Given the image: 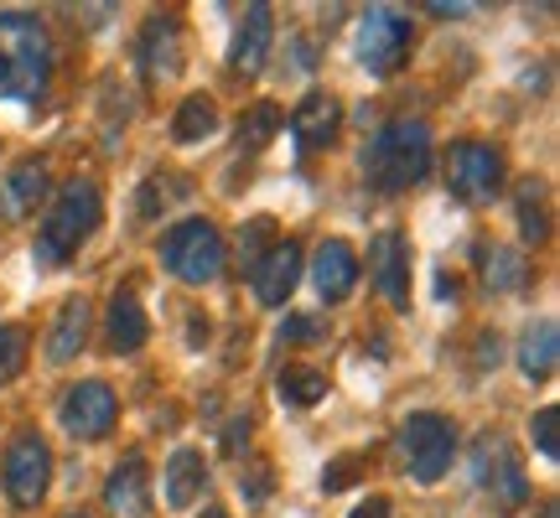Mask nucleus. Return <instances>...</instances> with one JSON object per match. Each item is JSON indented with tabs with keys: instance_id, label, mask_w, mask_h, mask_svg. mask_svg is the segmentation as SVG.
Segmentation results:
<instances>
[{
	"instance_id": "obj_1",
	"label": "nucleus",
	"mask_w": 560,
	"mask_h": 518,
	"mask_svg": "<svg viewBox=\"0 0 560 518\" xmlns=\"http://www.w3.org/2000/svg\"><path fill=\"white\" fill-rule=\"evenodd\" d=\"M52 37L42 16L32 11H5L0 16V99H16V104H37L52 83Z\"/></svg>"
},
{
	"instance_id": "obj_2",
	"label": "nucleus",
	"mask_w": 560,
	"mask_h": 518,
	"mask_svg": "<svg viewBox=\"0 0 560 518\" xmlns=\"http://www.w3.org/2000/svg\"><path fill=\"white\" fill-rule=\"evenodd\" d=\"M100 219H104L100 181H94V177H68L58 187L52 208H47L42 228H37V249H32V259H37L42 270H58V264H68L83 244L94 239Z\"/></svg>"
},
{
	"instance_id": "obj_3",
	"label": "nucleus",
	"mask_w": 560,
	"mask_h": 518,
	"mask_svg": "<svg viewBox=\"0 0 560 518\" xmlns=\"http://www.w3.org/2000/svg\"><path fill=\"white\" fill-rule=\"evenodd\" d=\"M363 172L380 192H410L416 181L431 177V125L410 115L380 125L363 151Z\"/></svg>"
},
{
	"instance_id": "obj_4",
	"label": "nucleus",
	"mask_w": 560,
	"mask_h": 518,
	"mask_svg": "<svg viewBox=\"0 0 560 518\" xmlns=\"http://www.w3.org/2000/svg\"><path fill=\"white\" fill-rule=\"evenodd\" d=\"M161 264L166 275H177L182 285H213L229 264V249H223V234L208 219H182L161 234Z\"/></svg>"
},
{
	"instance_id": "obj_5",
	"label": "nucleus",
	"mask_w": 560,
	"mask_h": 518,
	"mask_svg": "<svg viewBox=\"0 0 560 518\" xmlns=\"http://www.w3.org/2000/svg\"><path fill=\"white\" fill-rule=\"evenodd\" d=\"M472 482H478L482 493L493 498L499 514H514L529 503V478H524V461L514 451V440L503 436V431H482L472 440Z\"/></svg>"
},
{
	"instance_id": "obj_6",
	"label": "nucleus",
	"mask_w": 560,
	"mask_h": 518,
	"mask_svg": "<svg viewBox=\"0 0 560 518\" xmlns=\"http://www.w3.org/2000/svg\"><path fill=\"white\" fill-rule=\"evenodd\" d=\"M400 457H405V472L416 482H441L446 467L457 457V425L436 410H416V415L400 420Z\"/></svg>"
},
{
	"instance_id": "obj_7",
	"label": "nucleus",
	"mask_w": 560,
	"mask_h": 518,
	"mask_svg": "<svg viewBox=\"0 0 560 518\" xmlns=\"http://www.w3.org/2000/svg\"><path fill=\"white\" fill-rule=\"evenodd\" d=\"M410 42H416V26L400 5H369L359 21V62L374 73V79H389L400 73V62L410 58Z\"/></svg>"
},
{
	"instance_id": "obj_8",
	"label": "nucleus",
	"mask_w": 560,
	"mask_h": 518,
	"mask_svg": "<svg viewBox=\"0 0 560 518\" xmlns=\"http://www.w3.org/2000/svg\"><path fill=\"white\" fill-rule=\"evenodd\" d=\"M446 187L467 208H482L503 192V151L488 140H457L446 151Z\"/></svg>"
},
{
	"instance_id": "obj_9",
	"label": "nucleus",
	"mask_w": 560,
	"mask_h": 518,
	"mask_svg": "<svg viewBox=\"0 0 560 518\" xmlns=\"http://www.w3.org/2000/svg\"><path fill=\"white\" fill-rule=\"evenodd\" d=\"M5 498L16 503L21 514L26 508H37L47 498V487H52V446L37 436V431H21L11 446H5Z\"/></svg>"
},
{
	"instance_id": "obj_10",
	"label": "nucleus",
	"mask_w": 560,
	"mask_h": 518,
	"mask_svg": "<svg viewBox=\"0 0 560 518\" xmlns=\"http://www.w3.org/2000/svg\"><path fill=\"white\" fill-rule=\"evenodd\" d=\"M120 420V399L104 379H83L58 399V425L73 440H104Z\"/></svg>"
},
{
	"instance_id": "obj_11",
	"label": "nucleus",
	"mask_w": 560,
	"mask_h": 518,
	"mask_svg": "<svg viewBox=\"0 0 560 518\" xmlns=\"http://www.w3.org/2000/svg\"><path fill=\"white\" fill-rule=\"evenodd\" d=\"M136 62L145 83H166L182 73V16L172 11H156V16L140 26V42H136Z\"/></svg>"
},
{
	"instance_id": "obj_12",
	"label": "nucleus",
	"mask_w": 560,
	"mask_h": 518,
	"mask_svg": "<svg viewBox=\"0 0 560 518\" xmlns=\"http://www.w3.org/2000/svg\"><path fill=\"white\" fill-rule=\"evenodd\" d=\"M369 270H374V285L384 291V301L395 311H410V244H405V234L384 228L369 244Z\"/></svg>"
},
{
	"instance_id": "obj_13",
	"label": "nucleus",
	"mask_w": 560,
	"mask_h": 518,
	"mask_svg": "<svg viewBox=\"0 0 560 518\" xmlns=\"http://www.w3.org/2000/svg\"><path fill=\"white\" fill-rule=\"evenodd\" d=\"M47 187H52L47 161H37V156L16 161V166L0 177V223H26L42 202H47Z\"/></svg>"
},
{
	"instance_id": "obj_14",
	"label": "nucleus",
	"mask_w": 560,
	"mask_h": 518,
	"mask_svg": "<svg viewBox=\"0 0 560 518\" xmlns=\"http://www.w3.org/2000/svg\"><path fill=\"white\" fill-rule=\"evenodd\" d=\"M296 280H301V244L296 239H280L265 249V259L249 270V285H255V301L260 306H285L291 301V291H296Z\"/></svg>"
},
{
	"instance_id": "obj_15",
	"label": "nucleus",
	"mask_w": 560,
	"mask_h": 518,
	"mask_svg": "<svg viewBox=\"0 0 560 518\" xmlns=\"http://www.w3.org/2000/svg\"><path fill=\"white\" fill-rule=\"evenodd\" d=\"M270 42H276V11L255 0V5H244V21L240 32H234V47H229V68L244 73V79H255L270 58Z\"/></svg>"
},
{
	"instance_id": "obj_16",
	"label": "nucleus",
	"mask_w": 560,
	"mask_h": 518,
	"mask_svg": "<svg viewBox=\"0 0 560 518\" xmlns=\"http://www.w3.org/2000/svg\"><path fill=\"white\" fill-rule=\"evenodd\" d=\"M104 508H109V518H151V467H145L136 451L109 472V482H104Z\"/></svg>"
},
{
	"instance_id": "obj_17",
	"label": "nucleus",
	"mask_w": 560,
	"mask_h": 518,
	"mask_svg": "<svg viewBox=\"0 0 560 518\" xmlns=\"http://www.w3.org/2000/svg\"><path fill=\"white\" fill-rule=\"evenodd\" d=\"M312 285L317 296L332 306V301H348L353 285H359V255L348 239H322L317 259H312Z\"/></svg>"
},
{
	"instance_id": "obj_18",
	"label": "nucleus",
	"mask_w": 560,
	"mask_h": 518,
	"mask_svg": "<svg viewBox=\"0 0 560 518\" xmlns=\"http://www.w3.org/2000/svg\"><path fill=\"white\" fill-rule=\"evenodd\" d=\"M338 125H342V104L332 99V94L312 89V94L296 104V115H291V136H296V145L312 156V151H327V145L338 140Z\"/></svg>"
},
{
	"instance_id": "obj_19",
	"label": "nucleus",
	"mask_w": 560,
	"mask_h": 518,
	"mask_svg": "<svg viewBox=\"0 0 560 518\" xmlns=\"http://www.w3.org/2000/svg\"><path fill=\"white\" fill-rule=\"evenodd\" d=\"M202 493H208V461L198 446H177L172 461L161 467V498L166 508H192Z\"/></svg>"
},
{
	"instance_id": "obj_20",
	"label": "nucleus",
	"mask_w": 560,
	"mask_h": 518,
	"mask_svg": "<svg viewBox=\"0 0 560 518\" xmlns=\"http://www.w3.org/2000/svg\"><path fill=\"white\" fill-rule=\"evenodd\" d=\"M104 342H109V353H140L151 342V317H145V306L130 291H115V301H109V311H104Z\"/></svg>"
},
{
	"instance_id": "obj_21",
	"label": "nucleus",
	"mask_w": 560,
	"mask_h": 518,
	"mask_svg": "<svg viewBox=\"0 0 560 518\" xmlns=\"http://www.w3.org/2000/svg\"><path fill=\"white\" fill-rule=\"evenodd\" d=\"M89 321H94V311H89V301H83V296L62 301L58 321H52V332H47V363L79 358L83 342H89Z\"/></svg>"
},
{
	"instance_id": "obj_22",
	"label": "nucleus",
	"mask_w": 560,
	"mask_h": 518,
	"mask_svg": "<svg viewBox=\"0 0 560 518\" xmlns=\"http://www.w3.org/2000/svg\"><path fill=\"white\" fill-rule=\"evenodd\" d=\"M556 358H560V327H556V317H540L535 327H529V332H524V342H520L524 379L545 384L550 374H556Z\"/></svg>"
},
{
	"instance_id": "obj_23",
	"label": "nucleus",
	"mask_w": 560,
	"mask_h": 518,
	"mask_svg": "<svg viewBox=\"0 0 560 518\" xmlns=\"http://www.w3.org/2000/svg\"><path fill=\"white\" fill-rule=\"evenodd\" d=\"M219 136V104L208 94H187L172 115V140L177 145H198V140H213Z\"/></svg>"
},
{
	"instance_id": "obj_24",
	"label": "nucleus",
	"mask_w": 560,
	"mask_h": 518,
	"mask_svg": "<svg viewBox=\"0 0 560 518\" xmlns=\"http://www.w3.org/2000/svg\"><path fill=\"white\" fill-rule=\"evenodd\" d=\"M276 395H280V404H291V410H312V404L327 399V374H322V368H306V363H291V368H280Z\"/></svg>"
},
{
	"instance_id": "obj_25",
	"label": "nucleus",
	"mask_w": 560,
	"mask_h": 518,
	"mask_svg": "<svg viewBox=\"0 0 560 518\" xmlns=\"http://www.w3.org/2000/svg\"><path fill=\"white\" fill-rule=\"evenodd\" d=\"M482 280L493 291H520L529 280V259H520V249H509V244H493V249H482Z\"/></svg>"
},
{
	"instance_id": "obj_26",
	"label": "nucleus",
	"mask_w": 560,
	"mask_h": 518,
	"mask_svg": "<svg viewBox=\"0 0 560 518\" xmlns=\"http://www.w3.org/2000/svg\"><path fill=\"white\" fill-rule=\"evenodd\" d=\"M26 358H32V332L21 321L0 327V384H16L26 374Z\"/></svg>"
},
{
	"instance_id": "obj_27",
	"label": "nucleus",
	"mask_w": 560,
	"mask_h": 518,
	"mask_svg": "<svg viewBox=\"0 0 560 518\" xmlns=\"http://www.w3.org/2000/svg\"><path fill=\"white\" fill-rule=\"evenodd\" d=\"M520 228L529 244L550 239V208H545V187L540 181H524L520 187Z\"/></svg>"
},
{
	"instance_id": "obj_28",
	"label": "nucleus",
	"mask_w": 560,
	"mask_h": 518,
	"mask_svg": "<svg viewBox=\"0 0 560 518\" xmlns=\"http://www.w3.org/2000/svg\"><path fill=\"white\" fill-rule=\"evenodd\" d=\"M280 109L276 104H255L249 115L240 120V140L249 145V151H260V145H270V136H280Z\"/></svg>"
},
{
	"instance_id": "obj_29",
	"label": "nucleus",
	"mask_w": 560,
	"mask_h": 518,
	"mask_svg": "<svg viewBox=\"0 0 560 518\" xmlns=\"http://www.w3.org/2000/svg\"><path fill=\"white\" fill-rule=\"evenodd\" d=\"M529 436H535V446H540L545 461H560V410L556 404H545L540 415L529 420Z\"/></svg>"
},
{
	"instance_id": "obj_30",
	"label": "nucleus",
	"mask_w": 560,
	"mask_h": 518,
	"mask_svg": "<svg viewBox=\"0 0 560 518\" xmlns=\"http://www.w3.org/2000/svg\"><path fill=\"white\" fill-rule=\"evenodd\" d=\"M270 234H276V223H270V219H249V228H244V239H240L244 270H255V264L265 259V244H270Z\"/></svg>"
},
{
	"instance_id": "obj_31",
	"label": "nucleus",
	"mask_w": 560,
	"mask_h": 518,
	"mask_svg": "<svg viewBox=\"0 0 560 518\" xmlns=\"http://www.w3.org/2000/svg\"><path fill=\"white\" fill-rule=\"evenodd\" d=\"M270 487H276V478H270V467H260V461L240 472V493H244V503H249V508H260V503L270 498Z\"/></svg>"
},
{
	"instance_id": "obj_32",
	"label": "nucleus",
	"mask_w": 560,
	"mask_h": 518,
	"mask_svg": "<svg viewBox=\"0 0 560 518\" xmlns=\"http://www.w3.org/2000/svg\"><path fill=\"white\" fill-rule=\"evenodd\" d=\"M312 338H322L317 317H285V327H280V342H312Z\"/></svg>"
},
{
	"instance_id": "obj_33",
	"label": "nucleus",
	"mask_w": 560,
	"mask_h": 518,
	"mask_svg": "<svg viewBox=\"0 0 560 518\" xmlns=\"http://www.w3.org/2000/svg\"><path fill=\"white\" fill-rule=\"evenodd\" d=\"M353 478H359V467H353V457L332 461V472H322V493H342V487H348Z\"/></svg>"
},
{
	"instance_id": "obj_34",
	"label": "nucleus",
	"mask_w": 560,
	"mask_h": 518,
	"mask_svg": "<svg viewBox=\"0 0 560 518\" xmlns=\"http://www.w3.org/2000/svg\"><path fill=\"white\" fill-rule=\"evenodd\" d=\"M249 425H255V420L244 415V420H234V425H229V436H223V451H229V457H240V446L244 440H249Z\"/></svg>"
},
{
	"instance_id": "obj_35",
	"label": "nucleus",
	"mask_w": 560,
	"mask_h": 518,
	"mask_svg": "<svg viewBox=\"0 0 560 518\" xmlns=\"http://www.w3.org/2000/svg\"><path fill=\"white\" fill-rule=\"evenodd\" d=\"M425 11H431V16H472L478 5H467V0H457V5H446V0H431Z\"/></svg>"
},
{
	"instance_id": "obj_36",
	"label": "nucleus",
	"mask_w": 560,
	"mask_h": 518,
	"mask_svg": "<svg viewBox=\"0 0 560 518\" xmlns=\"http://www.w3.org/2000/svg\"><path fill=\"white\" fill-rule=\"evenodd\" d=\"M348 518H389V498H369V503H359Z\"/></svg>"
},
{
	"instance_id": "obj_37",
	"label": "nucleus",
	"mask_w": 560,
	"mask_h": 518,
	"mask_svg": "<svg viewBox=\"0 0 560 518\" xmlns=\"http://www.w3.org/2000/svg\"><path fill=\"white\" fill-rule=\"evenodd\" d=\"M540 518H560V508L556 503H540Z\"/></svg>"
},
{
	"instance_id": "obj_38",
	"label": "nucleus",
	"mask_w": 560,
	"mask_h": 518,
	"mask_svg": "<svg viewBox=\"0 0 560 518\" xmlns=\"http://www.w3.org/2000/svg\"><path fill=\"white\" fill-rule=\"evenodd\" d=\"M202 518H229V514L223 508H202Z\"/></svg>"
},
{
	"instance_id": "obj_39",
	"label": "nucleus",
	"mask_w": 560,
	"mask_h": 518,
	"mask_svg": "<svg viewBox=\"0 0 560 518\" xmlns=\"http://www.w3.org/2000/svg\"><path fill=\"white\" fill-rule=\"evenodd\" d=\"M79 518H83V514H79Z\"/></svg>"
}]
</instances>
